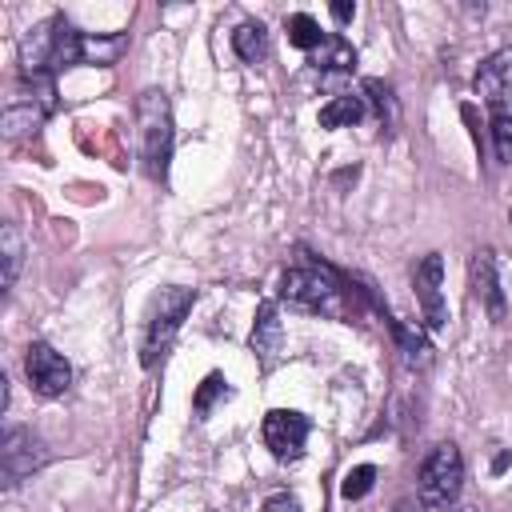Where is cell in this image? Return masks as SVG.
I'll list each match as a JSON object with an SVG mask.
<instances>
[{"label":"cell","instance_id":"1","mask_svg":"<svg viewBox=\"0 0 512 512\" xmlns=\"http://www.w3.org/2000/svg\"><path fill=\"white\" fill-rule=\"evenodd\" d=\"M136 124H140V164L148 180H168V160H172V108L160 88H144L136 100Z\"/></svg>","mask_w":512,"mask_h":512},{"label":"cell","instance_id":"2","mask_svg":"<svg viewBox=\"0 0 512 512\" xmlns=\"http://www.w3.org/2000/svg\"><path fill=\"white\" fill-rule=\"evenodd\" d=\"M280 300L304 308V312H320V316H332L340 320L344 316V284L332 268L324 264H304V268H288L280 276Z\"/></svg>","mask_w":512,"mask_h":512},{"label":"cell","instance_id":"3","mask_svg":"<svg viewBox=\"0 0 512 512\" xmlns=\"http://www.w3.org/2000/svg\"><path fill=\"white\" fill-rule=\"evenodd\" d=\"M192 304H196L192 288H180V284L160 288V296L148 308V324H144V344H140V364L144 368H156V360L168 356V348H172L184 316L192 312Z\"/></svg>","mask_w":512,"mask_h":512},{"label":"cell","instance_id":"4","mask_svg":"<svg viewBox=\"0 0 512 512\" xmlns=\"http://www.w3.org/2000/svg\"><path fill=\"white\" fill-rule=\"evenodd\" d=\"M416 488H420V500L428 508H452L460 500V488H464V456L452 440L436 444L424 464H420V476H416Z\"/></svg>","mask_w":512,"mask_h":512},{"label":"cell","instance_id":"5","mask_svg":"<svg viewBox=\"0 0 512 512\" xmlns=\"http://www.w3.org/2000/svg\"><path fill=\"white\" fill-rule=\"evenodd\" d=\"M48 464V448L32 428H4L0 436V480L4 488H16L24 476Z\"/></svg>","mask_w":512,"mask_h":512},{"label":"cell","instance_id":"6","mask_svg":"<svg viewBox=\"0 0 512 512\" xmlns=\"http://www.w3.org/2000/svg\"><path fill=\"white\" fill-rule=\"evenodd\" d=\"M24 372H28V384L36 396L44 400H56L72 388V364L44 340H32L28 352H24Z\"/></svg>","mask_w":512,"mask_h":512},{"label":"cell","instance_id":"7","mask_svg":"<svg viewBox=\"0 0 512 512\" xmlns=\"http://www.w3.org/2000/svg\"><path fill=\"white\" fill-rule=\"evenodd\" d=\"M308 432H312V420L304 412H292V408H272L264 416V428H260V436L276 460H300Z\"/></svg>","mask_w":512,"mask_h":512},{"label":"cell","instance_id":"8","mask_svg":"<svg viewBox=\"0 0 512 512\" xmlns=\"http://www.w3.org/2000/svg\"><path fill=\"white\" fill-rule=\"evenodd\" d=\"M412 284H416V300L424 308V320L432 332H440L448 324V308H444V260L440 252H428L416 272H412Z\"/></svg>","mask_w":512,"mask_h":512},{"label":"cell","instance_id":"9","mask_svg":"<svg viewBox=\"0 0 512 512\" xmlns=\"http://www.w3.org/2000/svg\"><path fill=\"white\" fill-rule=\"evenodd\" d=\"M472 92H476L492 112L504 108V100L512 96V48L492 52V56L476 68V76H472Z\"/></svg>","mask_w":512,"mask_h":512},{"label":"cell","instance_id":"10","mask_svg":"<svg viewBox=\"0 0 512 512\" xmlns=\"http://www.w3.org/2000/svg\"><path fill=\"white\" fill-rule=\"evenodd\" d=\"M308 64H312V72L320 76V80H344V76H352L356 72V48L340 36V32H328L324 36V44L316 48V52H308Z\"/></svg>","mask_w":512,"mask_h":512},{"label":"cell","instance_id":"11","mask_svg":"<svg viewBox=\"0 0 512 512\" xmlns=\"http://www.w3.org/2000/svg\"><path fill=\"white\" fill-rule=\"evenodd\" d=\"M472 292L488 308L492 320H504V292H500V280H496V256H492V248H476L472 252Z\"/></svg>","mask_w":512,"mask_h":512},{"label":"cell","instance_id":"12","mask_svg":"<svg viewBox=\"0 0 512 512\" xmlns=\"http://www.w3.org/2000/svg\"><path fill=\"white\" fill-rule=\"evenodd\" d=\"M280 340H284V324H280V316H276V304H272V300H264V304L256 308V324H252L248 344H252V352H256V356L272 360V356L280 352Z\"/></svg>","mask_w":512,"mask_h":512},{"label":"cell","instance_id":"13","mask_svg":"<svg viewBox=\"0 0 512 512\" xmlns=\"http://www.w3.org/2000/svg\"><path fill=\"white\" fill-rule=\"evenodd\" d=\"M368 116V96L360 92H340L332 96L324 108H320V128H348V124H360Z\"/></svg>","mask_w":512,"mask_h":512},{"label":"cell","instance_id":"14","mask_svg":"<svg viewBox=\"0 0 512 512\" xmlns=\"http://www.w3.org/2000/svg\"><path fill=\"white\" fill-rule=\"evenodd\" d=\"M232 52H236L244 64L264 60V56H268V28H264L260 20H244V24H236V32H232Z\"/></svg>","mask_w":512,"mask_h":512},{"label":"cell","instance_id":"15","mask_svg":"<svg viewBox=\"0 0 512 512\" xmlns=\"http://www.w3.org/2000/svg\"><path fill=\"white\" fill-rule=\"evenodd\" d=\"M44 120H48V112H44V108H36V104H28V100L12 96V104L4 108V136H8V140H16V136H24V132H36Z\"/></svg>","mask_w":512,"mask_h":512},{"label":"cell","instance_id":"16","mask_svg":"<svg viewBox=\"0 0 512 512\" xmlns=\"http://www.w3.org/2000/svg\"><path fill=\"white\" fill-rule=\"evenodd\" d=\"M284 32H288V44L300 48V52H316L324 44V36H328V32H320V24L308 12H292L284 20Z\"/></svg>","mask_w":512,"mask_h":512},{"label":"cell","instance_id":"17","mask_svg":"<svg viewBox=\"0 0 512 512\" xmlns=\"http://www.w3.org/2000/svg\"><path fill=\"white\" fill-rule=\"evenodd\" d=\"M0 256H4V288H12L20 276V264H24V236L16 224L0 228Z\"/></svg>","mask_w":512,"mask_h":512},{"label":"cell","instance_id":"18","mask_svg":"<svg viewBox=\"0 0 512 512\" xmlns=\"http://www.w3.org/2000/svg\"><path fill=\"white\" fill-rule=\"evenodd\" d=\"M392 332H396V340H400V348H404V360H408L412 368H424V364L432 360V344L424 340L420 328H408V324L392 320Z\"/></svg>","mask_w":512,"mask_h":512},{"label":"cell","instance_id":"19","mask_svg":"<svg viewBox=\"0 0 512 512\" xmlns=\"http://www.w3.org/2000/svg\"><path fill=\"white\" fill-rule=\"evenodd\" d=\"M224 396H232L228 380H224L220 372H208V376H204V384H200V388H196V396H192V412L204 420V416L216 408V400H224Z\"/></svg>","mask_w":512,"mask_h":512},{"label":"cell","instance_id":"20","mask_svg":"<svg viewBox=\"0 0 512 512\" xmlns=\"http://www.w3.org/2000/svg\"><path fill=\"white\" fill-rule=\"evenodd\" d=\"M372 484H376V464H356V468H348V476L340 484V496L344 500H364L372 492Z\"/></svg>","mask_w":512,"mask_h":512},{"label":"cell","instance_id":"21","mask_svg":"<svg viewBox=\"0 0 512 512\" xmlns=\"http://www.w3.org/2000/svg\"><path fill=\"white\" fill-rule=\"evenodd\" d=\"M492 148H496V160L512 164V112L508 108L492 112Z\"/></svg>","mask_w":512,"mask_h":512},{"label":"cell","instance_id":"22","mask_svg":"<svg viewBox=\"0 0 512 512\" xmlns=\"http://www.w3.org/2000/svg\"><path fill=\"white\" fill-rule=\"evenodd\" d=\"M260 512H304V508H300V500H296V496L276 492V496H268V500H264V508H260Z\"/></svg>","mask_w":512,"mask_h":512},{"label":"cell","instance_id":"23","mask_svg":"<svg viewBox=\"0 0 512 512\" xmlns=\"http://www.w3.org/2000/svg\"><path fill=\"white\" fill-rule=\"evenodd\" d=\"M332 16L344 24V20H352V16H356V4H348V0H336V4H332Z\"/></svg>","mask_w":512,"mask_h":512},{"label":"cell","instance_id":"24","mask_svg":"<svg viewBox=\"0 0 512 512\" xmlns=\"http://www.w3.org/2000/svg\"><path fill=\"white\" fill-rule=\"evenodd\" d=\"M392 512H420V504H416V500H400Z\"/></svg>","mask_w":512,"mask_h":512},{"label":"cell","instance_id":"25","mask_svg":"<svg viewBox=\"0 0 512 512\" xmlns=\"http://www.w3.org/2000/svg\"><path fill=\"white\" fill-rule=\"evenodd\" d=\"M456 512H476V508H456Z\"/></svg>","mask_w":512,"mask_h":512},{"label":"cell","instance_id":"26","mask_svg":"<svg viewBox=\"0 0 512 512\" xmlns=\"http://www.w3.org/2000/svg\"><path fill=\"white\" fill-rule=\"evenodd\" d=\"M204 512H212V508H204Z\"/></svg>","mask_w":512,"mask_h":512}]
</instances>
